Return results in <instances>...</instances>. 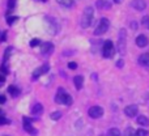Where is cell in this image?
Instances as JSON below:
<instances>
[{"instance_id":"cell-19","label":"cell","mask_w":149,"mask_h":136,"mask_svg":"<svg viewBox=\"0 0 149 136\" xmlns=\"http://www.w3.org/2000/svg\"><path fill=\"white\" fill-rule=\"evenodd\" d=\"M58 3H59L60 5H63V7H67V8H71L73 5V0H58Z\"/></svg>"},{"instance_id":"cell-5","label":"cell","mask_w":149,"mask_h":136,"mask_svg":"<svg viewBox=\"0 0 149 136\" xmlns=\"http://www.w3.org/2000/svg\"><path fill=\"white\" fill-rule=\"evenodd\" d=\"M137 113H139V107H137L136 105H128L126 109H124V114H126L127 116H130V118L136 116Z\"/></svg>"},{"instance_id":"cell-7","label":"cell","mask_w":149,"mask_h":136,"mask_svg":"<svg viewBox=\"0 0 149 136\" xmlns=\"http://www.w3.org/2000/svg\"><path fill=\"white\" fill-rule=\"evenodd\" d=\"M131 5H132V8L136 10H144L145 7H147V3H145L144 0H132Z\"/></svg>"},{"instance_id":"cell-4","label":"cell","mask_w":149,"mask_h":136,"mask_svg":"<svg viewBox=\"0 0 149 136\" xmlns=\"http://www.w3.org/2000/svg\"><path fill=\"white\" fill-rule=\"evenodd\" d=\"M88 114H89L90 118L98 119L103 115V109L101 107V106H92V107L88 110Z\"/></svg>"},{"instance_id":"cell-29","label":"cell","mask_w":149,"mask_h":136,"mask_svg":"<svg viewBox=\"0 0 149 136\" xmlns=\"http://www.w3.org/2000/svg\"><path fill=\"white\" fill-rule=\"evenodd\" d=\"M8 123H9V121L5 116H0V124H8Z\"/></svg>"},{"instance_id":"cell-11","label":"cell","mask_w":149,"mask_h":136,"mask_svg":"<svg viewBox=\"0 0 149 136\" xmlns=\"http://www.w3.org/2000/svg\"><path fill=\"white\" fill-rule=\"evenodd\" d=\"M139 64L143 66V67H149V52H145V54L140 55Z\"/></svg>"},{"instance_id":"cell-26","label":"cell","mask_w":149,"mask_h":136,"mask_svg":"<svg viewBox=\"0 0 149 136\" xmlns=\"http://www.w3.org/2000/svg\"><path fill=\"white\" fill-rule=\"evenodd\" d=\"M10 54H12V47H8L4 52V60H8V58H9Z\"/></svg>"},{"instance_id":"cell-12","label":"cell","mask_w":149,"mask_h":136,"mask_svg":"<svg viewBox=\"0 0 149 136\" xmlns=\"http://www.w3.org/2000/svg\"><path fill=\"white\" fill-rule=\"evenodd\" d=\"M136 122H137V124H140V126H143V127L149 126V118L145 115H139L136 119Z\"/></svg>"},{"instance_id":"cell-8","label":"cell","mask_w":149,"mask_h":136,"mask_svg":"<svg viewBox=\"0 0 149 136\" xmlns=\"http://www.w3.org/2000/svg\"><path fill=\"white\" fill-rule=\"evenodd\" d=\"M136 45L139 47H145L148 45V37L145 34H140L136 38Z\"/></svg>"},{"instance_id":"cell-24","label":"cell","mask_w":149,"mask_h":136,"mask_svg":"<svg viewBox=\"0 0 149 136\" xmlns=\"http://www.w3.org/2000/svg\"><path fill=\"white\" fill-rule=\"evenodd\" d=\"M136 136H149V131H147L144 128H139L136 131Z\"/></svg>"},{"instance_id":"cell-27","label":"cell","mask_w":149,"mask_h":136,"mask_svg":"<svg viewBox=\"0 0 149 136\" xmlns=\"http://www.w3.org/2000/svg\"><path fill=\"white\" fill-rule=\"evenodd\" d=\"M39 45H41V41H39V39H33V41H30V46L31 47L39 46Z\"/></svg>"},{"instance_id":"cell-32","label":"cell","mask_w":149,"mask_h":136,"mask_svg":"<svg viewBox=\"0 0 149 136\" xmlns=\"http://www.w3.org/2000/svg\"><path fill=\"white\" fill-rule=\"evenodd\" d=\"M123 64H124V63H123V60H118V62H116V67H118V68H122V67H123Z\"/></svg>"},{"instance_id":"cell-23","label":"cell","mask_w":149,"mask_h":136,"mask_svg":"<svg viewBox=\"0 0 149 136\" xmlns=\"http://www.w3.org/2000/svg\"><path fill=\"white\" fill-rule=\"evenodd\" d=\"M109 136H120V131L118 128H110L109 130Z\"/></svg>"},{"instance_id":"cell-20","label":"cell","mask_w":149,"mask_h":136,"mask_svg":"<svg viewBox=\"0 0 149 136\" xmlns=\"http://www.w3.org/2000/svg\"><path fill=\"white\" fill-rule=\"evenodd\" d=\"M0 72H3V75H8V73H9V69H8V63H7V60H4V63L1 64V67H0Z\"/></svg>"},{"instance_id":"cell-13","label":"cell","mask_w":149,"mask_h":136,"mask_svg":"<svg viewBox=\"0 0 149 136\" xmlns=\"http://www.w3.org/2000/svg\"><path fill=\"white\" fill-rule=\"evenodd\" d=\"M73 82H74V86H76V89L80 90L82 88V84H84V77H82V76H74Z\"/></svg>"},{"instance_id":"cell-14","label":"cell","mask_w":149,"mask_h":136,"mask_svg":"<svg viewBox=\"0 0 149 136\" xmlns=\"http://www.w3.org/2000/svg\"><path fill=\"white\" fill-rule=\"evenodd\" d=\"M97 7L100 8V9H110L111 4H110V1H107V0H98Z\"/></svg>"},{"instance_id":"cell-15","label":"cell","mask_w":149,"mask_h":136,"mask_svg":"<svg viewBox=\"0 0 149 136\" xmlns=\"http://www.w3.org/2000/svg\"><path fill=\"white\" fill-rule=\"evenodd\" d=\"M31 113L34 114V115H39V114L43 113V106L41 105V103H36V105L31 107Z\"/></svg>"},{"instance_id":"cell-30","label":"cell","mask_w":149,"mask_h":136,"mask_svg":"<svg viewBox=\"0 0 149 136\" xmlns=\"http://www.w3.org/2000/svg\"><path fill=\"white\" fill-rule=\"evenodd\" d=\"M68 68H71V69H76V68H77V63L70 62V63H68Z\"/></svg>"},{"instance_id":"cell-22","label":"cell","mask_w":149,"mask_h":136,"mask_svg":"<svg viewBox=\"0 0 149 136\" xmlns=\"http://www.w3.org/2000/svg\"><path fill=\"white\" fill-rule=\"evenodd\" d=\"M50 118H51L52 121H59V119L62 118V113H60V111H55V113H52L51 115H50Z\"/></svg>"},{"instance_id":"cell-21","label":"cell","mask_w":149,"mask_h":136,"mask_svg":"<svg viewBox=\"0 0 149 136\" xmlns=\"http://www.w3.org/2000/svg\"><path fill=\"white\" fill-rule=\"evenodd\" d=\"M124 136H136V131L132 127H127L124 131Z\"/></svg>"},{"instance_id":"cell-10","label":"cell","mask_w":149,"mask_h":136,"mask_svg":"<svg viewBox=\"0 0 149 136\" xmlns=\"http://www.w3.org/2000/svg\"><path fill=\"white\" fill-rule=\"evenodd\" d=\"M24 128H25V131H28L29 134H31V135L36 134V130H34L33 126L30 124V119L26 118V116L24 118Z\"/></svg>"},{"instance_id":"cell-31","label":"cell","mask_w":149,"mask_h":136,"mask_svg":"<svg viewBox=\"0 0 149 136\" xmlns=\"http://www.w3.org/2000/svg\"><path fill=\"white\" fill-rule=\"evenodd\" d=\"M16 20H17V18H16V17H12V18H10V17H8V18H7V22L10 25V24H13Z\"/></svg>"},{"instance_id":"cell-25","label":"cell","mask_w":149,"mask_h":136,"mask_svg":"<svg viewBox=\"0 0 149 136\" xmlns=\"http://www.w3.org/2000/svg\"><path fill=\"white\" fill-rule=\"evenodd\" d=\"M141 24L145 26L147 29H149V16H144L141 20Z\"/></svg>"},{"instance_id":"cell-2","label":"cell","mask_w":149,"mask_h":136,"mask_svg":"<svg viewBox=\"0 0 149 136\" xmlns=\"http://www.w3.org/2000/svg\"><path fill=\"white\" fill-rule=\"evenodd\" d=\"M115 54V47H114V43L111 41H106L103 43V47H102V55L103 58L106 59H110L113 55Z\"/></svg>"},{"instance_id":"cell-35","label":"cell","mask_w":149,"mask_h":136,"mask_svg":"<svg viewBox=\"0 0 149 136\" xmlns=\"http://www.w3.org/2000/svg\"><path fill=\"white\" fill-rule=\"evenodd\" d=\"M5 81V76L3 73H0V82H4Z\"/></svg>"},{"instance_id":"cell-36","label":"cell","mask_w":149,"mask_h":136,"mask_svg":"<svg viewBox=\"0 0 149 136\" xmlns=\"http://www.w3.org/2000/svg\"><path fill=\"white\" fill-rule=\"evenodd\" d=\"M113 1H114V3H120L122 0H113Z\"/></svg>"},{"instance_id":"cell-28","label":"cell","mask_w":149,"mask_h":136,"mask_svg":"<svg viewBox=\"0 0 149 136\" xmlns=\"http://www.w3.org/2000/svg\"><path fill=\"white\" fill-rule=\"evenodd\" d=\"M16 5V0H8V8H10V9H13Z\"/></svg>"},{"instance_id":"cell-9","label":"cell","mask_w":149,"mask_h":136,"mask_svg":"<svg viewBox=\"0 0 149 136\" xmlns=\"http://www.w3.org/2000/svg\"><path fill=\"white\" fill-rule=\"evenodd\" d=\"M41 51H42V54H51L54 51V45L51 42H46V43L42 45Z\"/></svg>"},{"instance_id":"cell-6","label":"cell","mask_w":149,"mask_h":136,"mask_svg":"<svg viewBox=\"0 0 149 136\" xmlns=\"http://www.w3.org/2000/svg\"><path fill=\"white\" fill-rule=\"evenodd\" d=\"M49 64H45V66H42V67H39V68H37L36 71L33 72V80H37L39 76H42V75H45V73H47L49 72Z\"/></svg>"},{"instance_id":"cell-18","label":"cell","mask_w":149,"mask_h":136,"mask_svg":"<svg viewBox=\"0 0 149 136\" xmlns=\"http://www.w3.org/2000/svg\"><path fill=\"white\" fill-rule=\"evenodd\" d=\"M64 89L63 88H59L58 89V93H56V96H55V101H56V103H62V98H63V96H64Z\"/></svg>"},{"instance_id":"cell-37","label":"cell","mask_w":149,"mask_h":136,"mask_svg":"<svg viewBox=\"0 0 149 136\" xmlns=\"http://www.w3.org/2000/svg\"><path fill=\"white\" fill-rule=\"evenodd\" d=\"M101 136H105V135H101Z\"/></svg>"},{"instance_id":"cell-16","label":"cell","mask_w":149,"mask_h":136,"mask_svg":"<svg viewBox=\"0 0 149 136\" xmlns=\"http://www.w3.org/2000/svg\"><path fill=\"white\" fill-rule=\"evenodd\" d=\"M8 93H9L12 97H17V96L20 94V90H18V88H16L15 85H9V86H8Z\"/></svg>"},{"instance_id":"cell-17","label":"cell","mask_w":149,"mask_h":136,"mask_svg":"<svg viewBox=\"0 0 149 136\" xmlns=\"http://www.w3.org/2000/svg\"><path fill=\"white\" fill-rule=\"evenodd\" d=\"M71 103H72V97H71L68 93H64V96H63V98H62V105L70 106Z\"/></svg>"},{"instance_id":"cell-34","label":"cell","mask_w":149,"mask_h":136,"mask_svg":"<svg viewBox=\"0 0 149 136\" xmlns=\"http://www.w3.org/2000/svg\"><path fill=\"white\" fill-rule=\"evenodd\" d=\"M5 36H7V31H3V36H1V38H0V41L1 42L5 41Z\"/></svg>"},{"instance_id":"cell-3","label":"cell","mask_w":149,"mask_h":136,"mask_svg":"<svg viewBox=\"0 0 149 136\" xmlns=\"http://www.w3.org/2000/svg\"><path fill=\"white\" fill-rule=\"evenodd\" d=\"M109 26H110V22H109L107 18H101L100 24H98V26L95 28V30H94V34H95V36L105 34L106 31L109 30Z\"/></svg>"},{"instance_id":"cell-1","label":"cell","mask_w":149,"mask_h":136,"mask_svg":"<svg viewBox=\"0 0 149 136\" xmlns=\"http://www.w3.org/2000/svg\"><path fill=\"white\" fill-rule=\"evenodd\" d=\"M93 16H94V9H93V7L85 8L84 13H82V17H81V26L84 29L90 26V24H92V21H93Z\"/></svg>"},{"instance_id":"cell-33","label":"cell","mask_w":149,"mask_h":136,"mask_svg":"<svg viewBox=\"0 0 149 136\" xmlns=\"http://www.w3.org/2000/svg\"><path fill=\"white\" fill-rule=\"evenodd\" d=\"M5 101H7L5 96L4 94H0V103H5Z\"/></svg>"}]
</instances>
